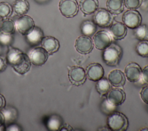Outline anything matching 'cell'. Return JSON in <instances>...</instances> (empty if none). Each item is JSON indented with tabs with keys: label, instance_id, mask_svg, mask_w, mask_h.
Instances as JSON below:
<instances>
[{
	"label": "cell",
	"instance_id": "29",
	"mask_svg": "<svg viewBox=\"0 0 148 131\" xmlns=\"http://www.w3.org/2000/svg\"><path fill=\"white\" fill-rule=\"evenodd\" d=\"M136 53L142 57H148V40H142L136 46Z\"/></svg>",
	"mask_w": 148,
	"mask_h": 131
},
{
	"label": "cell",
	"instance_id": "36",
	"mask_svg": "<svg viewBox=\"0 0 148 131\" xmlns=\"http://www.w3.org/2000/svg\"><path fill=\"white\" fill-rule=\"evenodd\" d=\"M7 65L5 61L0 56V73L4 72L6 69Z\"/></svg>",
	"mask_w": 148,
	"mask_h": 131
},
{
	"label": "cell",
	"instance_id": "3",
	"mask_svg": "<svg viewBox=\"0 0 148 131\" xmlns=\"http://www.w3.org/2000/svg\"><path fill=\"white\" fill-rule=\"evenodd\" d=\"M107 124L111 130L125 131L128 126V120L124 114L114 111L108 115Z\"/></svg>",
	"mask_w": 148,
	"mask_h": 131
},
{
	"label": "cell",
	"instance_id": "7",
	"mask_svg": "<svg viewBox=\"0 0 148 131\" xmlns=\"http://www.w3.org/2000/svg\"><path fill=\"white\" fill-rule=\"evenodd\" d=\"M122 20L127 27L130 29H135L141 24L142 16L136 9L128 10L123 14Z\"/></svg>",
	"mask_w": 148,
	"mask_h": 131
},
{
	"label": "cell",
	"instance_id": "35",
	"mask_svg": "<svg viewBox=\"0 0 148 131\" xmlns=\"http://www.w3.org/2000/svg\"><path fill=\"white\" fill-rule=\"evenodd\" d=\"M141 78L145 83L148 84V65L142 70Z\"/></svg>",
	"mask_w": 148,
	"mask_h": 131
},
{
	"label": "cell",
	"instance_id": "4",
	"mask_svg": "<svg viewBox=\"0 0 148 131\" xmlns=\"http://www.w3.org/2000/svg\"><path fill=\"white\" fill-rule=\"evenodd\" d=\"M94 23L102 28L110 27L114 21L113 14L105 8L98 9L93 16Z\"/></svg>",
	"mask_w": 148,
	"mask_h": 131
},
{
	"label": "cell",
	"instance_id": "1",
	"mask_svg": "<svg viewBox=\"0 0 148 131\" xmlns=\"http://www.w3.org/2000/svg\"><path fill=\"white\" fill-rule=\"evenodd\" d=\"M6 59L7 63L20 74L23 75L27 73L31 66L28 55L23 53L21 50L11 46H8Z\"/></svg>",
	"mask_w": 148,
	"mask_h": 131
},
{
	"label": "cell",
	"instance_id": "15",
	"mask_svg": "<svg viewBox=\"0 0 148 131\" xmlns=\"http://www.w3.org/2000/svg\"><path fill=\"white\" fill-rule=\"evenodd\" d=\"M109 32L114 40H121L127 35V27L123 23L120 21H113L110 26Z\"/></svg>",
	"mask_w": 148,
	"mask_h": 131
},
{
	"label": "cell",
	"instance_id": "20",
	"mask_svg": "<svg viewBox=\"0 0 148 131\" xmlns=\"http://www.w3.org/2000/svg\"><path fill=\"white\" fill-rule=\"evenodd\" d=\"M5 118V124L6 125L14 122L18 116L17 110L12 106H5L0 110Z\"/></svg>",
	"mask_w": 148,
	"mask_h": 131
},
{
	"label": "cell",
	"instance_id": "2",
	"mask_svg": "<svg viewBox=\"0 0 148 131\" xmlns=\"http://www.w3.org/2000/svg\"><path fill=\"white\" fill-rule=\"evenodd\" d=\"M123 55L122 48L115 43H111L107 48L103 50L102 59L108 66H114L119 64Z\"/></svg>",
	"mask_w": 148,
	"mask_h": 131
},
{
	"label": "cell",
	"instance_id": "32",
	"mask_svg": "<svg viewBox=\"0 0 148 131\" xmlns=\"http://www.w3.org/2000/svg\"><path fill=\"white\" fill-rule=\"evenodd\" d=\"M143 0H124V5L129 10H135L142 4Z\"/></svg>",
	"mask_w": 148,
	"mask_h": 131
},
{
	"label": "cell",
	"instance_id": "41",
	"mask_svg": "<svg viewBox=\"0 0 148 131\" xmlns=\"http://www.w3.org/2000/svg\"><path fill=\"white\" fill-rule=\"evenodd\" d=\"M3 47L1 44H0V55L2 54V52H3Z\"/></svg>",
	"mask_w": 148,
	"mask_h": 131
},
{
	"label": "cell",
	"instance_id": "31",
	"mask_svg": "<svg viewBox=\"0 0 148 131\" xmlns=\"http://www.w3.org/2000/svg\"><path fill=\"white\" fill-rule=\"evenodd\" d=\"M116 106L113 105L109 103L106 98L104 99L101 104V110L103 114L105 115H109L114 112L116 109Z\"/></svg>",
	"mask_w": 148,
	"mask_h": 131
},
{
	"label": "cell",
	"instance_id": "13",
	"mask_svg": "<svg viewBox=\"0 0 148 131\" xmlns=\"http://www.w3.org/2000/svg\"><path fill=\"white\" fill-rule=\"evenodd\" d=\"M108 101L114 106L121 105L125 99V93L119 87L111 88L106 95Z\"/></svg>",
	"mask_w": 148,
	"mask_h": 131
},
{
	"label": "cell",
	"instance_id": "37",
	"mask_svg": "<svg viewBox=\"0 0 148 131\" xmlns=\"http://www.w3.org/2000/svg\"><path fill=\"white\" fill-rule=\"evenodd\" d=\"M6 106V100L5 97L0 93V110Z\"/></svg>",
	"mask_w": 148,
	"mask_h": 131
},
{
	"label": "cell",
	"instance_id": "43",
	"mask_svg": "<svg viewBox=\"0 0 148 131\" xmlns=\"http://www.w3.org/2000/svg\"><path fill=\"white\" fill-rule=\"evenodd\" d=\"M2 19L1 18H0V27H1V23H2Z\"/></svg>",
	"mask_w": 148,
	"mask_h": 131
},
{
	"label": "cell",
	"instance_id": "26",
	"mask_svg": "<svg viewBox=\"0 0 148 131\" xmlns=\"http://www.w3.org/2000/svg\"><path fill=\"white\" fill-rule=\"evenodd\" d=\"M134 34L135 38L142 40H148V25L140 24L134 29Z\"/></svg>",
	"mask_w": 148,
	"mask_h": 131
},
{
	"label": "cell",
	"instance_id": "25",
	"mask_svg": "<svg viewBox=\"0 0 148 131\" xmlns=\"http://www.w3.org/2000/svg\"><path fill=\"white\" fill-rule=\"evenodd\" d=\"M95 88L101 96H106L111 89V84L107 78L102 77L97 81Z\"/></svg>",
	"mask_w": 148,
	"mask_h": 131
},
{
	"label": "cell",
	"instance_id": "12",
	"mask_svg": "<svg viewBox=\"0 0 148 131\" xmlns=\"http://www.w3.org/2000/svg\"><path fill=\"white\" fill-rule=\"evenodd\" d=\"M125 76L127 80L132 83L138 81L141 78L142 69L136 62H130L125 68Z\"/></svg>",
	"mask_w": 148,
	"mask_h": 131
},
{
	"label": "cell",
	"instance_id": "8",
	"mask_svg": "<svg viewBox=\"0 0 148 131\" xmlns=\"http://www.w3.org/2000/svg\"><path fill=\"white\" fill-rule=\"evenodd\" d=\"M86 72L81 66H73L69 69L68 78L74 85L79 86L83 84L86 80Z\"/></svg>",
	"mask_w": 148,
	"mask_h": 131
},
{
	"label": "cell",
	"instance_id": "42",
	"mask_svg": "<svg viewBox=\"0 0 148 131\" xmlns=\"http://www.w3.org/2000/svg\"><path fill=\"white\" fill-rule=\"evenodd\" d=\"M141 130H148V129H147V128H145V129H141Z\"/></svg>",
	"mask_w": 148,
	"mask_h": 131
},
{
	"label": "cell",
	"instance_id": "38",
	"mask_svg": "<svg viewBox=\"0 0 148 131\" xmlns=\"http://www.w3.org/2000/svg\"><path fill=\"white\" fill-rule=\"evenodd\" d=\"M3 124H5V118L3 114L0 110V126Z\"/></svg>",
	"mask_w": 148,
	"mask_h": 131
},
{
	"label": "cell",
	"instance_id": "23",
	"mask_svg": "<svg viewBox=\"0 0 148 131\" xmlns=\"http://www.w3.org/2000/svg\"><path fill=\"white\" fill-rule=\"evenodd\" d=\"M62 126V118L57 114L50 115L47 119L46 127L49 130H59Z\"/></svg>",
	"mask_w": 148,
	"mask_h": 131
},
{
	"label": "cell",
	"instance_id": "39",
	"mask_svg": "<svg viewBox=\"0 0 148 131\" xmlns=\"http://www.w3.org/2000/svg\"><path fill=\"white\" fill-rule=\"evenodd\" d=\"M36 2L40 3V4H43V3H45L47 2H48L49 0H35Z\"/></svg>",
	"mask_w": 148,
	"mask_h": 131
},
{
	"label": "cell",
	"instance_id": "28",
	"mask_svg": "<svg viewBox=\"0 0 148 131\" xmlns=\"http://www.w3.org/2000/svg\"><path fill=\"white\" fill-rule=\"evenodd\" d=\"M12 7L8 2H0V18L5 19L8 18L12 13Z\"/></svg>",
	"mask_w": 148,
	"mask_h": 131
},
{
	"label": "cell",
	"instance_id": "17",
	"mask_svg": "<svg viewBox=\"0 0 148 131\" xmlns=\"http://www.w3.org/2000/svg\"><path fill=\"white\" fill-rule=\"evenodd\" d=\"M43 37L44 33L42 29L39 27L35 26L34 29L25 35V39L30 46H35L41 43Z\"/></svg>",
	"mask_w": 148,
	"mask_h": 131
},
{
	"label": "cell",
	"instance_id": "6",
	"mask_svg": "<svg viewBox=\"0 0 148 131\" xmlns=\"http://www.w3.org/2000/svg\"><path fill=\"white\" fill-rule=\"evenodd\" d=\"M113 38L109 32L101 30L93 35L92 42L95 47L100 50H103L112 43Z\"/></svg>",
	"mask_w": 148,
	"mask_h": 131
},
{
	"label": "cell",
	"instance_id": "34",
	"mask_svg": "<svg viewBox=\"0 0 148 131\" xmlns=\"http://www.w3.org/2000/svg\"><path fill=\"white\" fill-rule=\"evenodd\" d=\"M6 131H21V128L17 123L13 122L6 126Z\"/></svg>",
	"mask_w": 148,
	"mask_h": 131
},
{
	"label": "cell",
	"instance_id": "27",
	"mask_svg": "<svg viewBox=\"0 0 148 131\" xmlns=\"http://www.w3.org/2000/svg\"><path fill=\"white\" fill-rule=\"evenodd\" d=\"M16 30V24L9 18L2 19L0 27V31L4 33L14 34Z\"/></svg>",
	"mask_w": 148,
	"mask_h": 131
},
{
	"label": "cell",
	"instance_id": "14",
	"mask_svg": "<svg viewBox=\"0 0 148 131\" xmlns=\"http://www.w3.org/2000/svg\"><path fill=\"white\" fill-rule=\"evenodd\" d=\"M86 74L90 80L97 81L103 77L104 69L99 63H92L87 67Z\"/></svg>",
	"mask_w": 148,
	"mask_h": 131
},
{
	"label": "cell",
	"instance_id": "18",
	"mask_svg": "<svg viewBox=\"0 0 148 131\" xmlns=\"http://www.w3.org/2000/svg\"><path fill=\"white\" fill-rule=\"evenodd\" d=\"M108 80L112 85L115 87H123L125 83V77L124 73L119 69L111 71L108 77Z\"/></svg>",
	"mask_w": 148,
	"mask_h": 131
},
{
	"label": "cell",
	"instance_id": "19",
	"mask_svg": "<svg viewBox=\"0 0 148 131\" xmlns=\"http://www.w3.org/2000/svg\"><path fill=\"white\" fill-rule=\"evenodd\" d=\"M98 0H80L79 8L84 14H91L98 9Z\"/></svg>",
	"mask_w": 148,
	"mask_h": 131
},
{
	"label": "cell",
	"instance_id": "24",
	"mask_svg": "<svg viewBox=\"0 0 148 131\" xmlns=\"http://www.w3.org/2000/svg\"><path fill=\"white\" fill-rule=\"evenodd\" d=\"M80 29L82 35L91 37L96 32L97 25L91 21L86 20L82 23Z\"/></svg>",
	"mask_w": 148,
	"mask_h": 131
},
{
	"label": "cell",
	"instance_id": "9",
	"mask_svg": "<svg viewBox=\"0 0 148 131\" xmlns=\"http://www.w3.org/2000/svg\"><path fill=\"white\" fill-rule=\"evenodd\" d=\"M49 53L42 47H38L31 50L29 53V57L31 63L35 66H42L47 61Z\"/></svg>",
	"mask_w": 148,
	"mask_h": 131
},
{
	"label": "cell",
	"instance_id": "22",
	"mask_svg": "<svg viewBox=\"0 0 148 131\" xmlns=\"http://www.w3.org/2000/svg\"><path fill=\"white\" fill-rule=\"evenodd\" d=\"M106 8L112 14H119L124 10V3L123 0H107Z\"/></svg>",
	"mask_w": 148,
	"mask_h": 131
},
{
	"label": "cell",
	"instance_id": "40",
	"mask_svg": "<svg viewBox=\"0 0 148 131\" xmlns=\"http://www.w3.org/2000/svg\"><path fill=\"white\" fill-rule=\"evenodd\" d=\"M6 129V125L3 124L2 125L0 126V131H3Z\"/></svg>",
	"mask_w": 148,
	"mask_h": 131
},
{
	"label": "cell",
	"instance_id": "10",
	"mask_svg": "<svg viewBox=\"0 0 148 131\" xmlns=\"http://www.w3.org/2000/svg\"><path fill=\"white\" fill-rule=\"evenodd\" d=\"M35 27V23L32 17L27 15L20 16L16 23V28L20 33L26 35Z\"/></svg>",
	"mask_w": 148,
	"mask_h": 131
},
{
	"label": "cell",
	"instance_id": "11",
	"mask_svg": "<svg viewBox=\"0 0 148 131\" xmlns=\"http://www.w3.org/2000/svg\"><path fill=\"white\" fill-rule=\"evenodd\" d=\"M93 46V42L91 37L83 35L79 36L75 42V47L76 51L82 54H89L92 51Z\"/></svg>",
	"mask_w": 148,
	"mask_h": 131
},
{
	"label": "cell",
	"instance_id": "30",
	"mask_svg": "<svg viewBox=\"0 0 148 131\" xmlns=\"http://www.w3.org/2000/svg\"><path fill=\"white\" fill-rule=\"evenodd\" d=\"M13 34L4 33L0 31V44L2 46H9L14 41Z\"/></svg>",
	"mask_w": 148,
	"mask_h": 131
},
{
	"label": "cell",
	"instance_id": "5",
	"mask_svg": "<svg viewBox=\"0 0 148 131\" xmlns=\"http://www.w3.org/2000/svg\"><path fill=\"white\" fill-rule=\"evenodd\" d=\"M58 7L61 14L67 18L75 17L79 10V5L76 0H60Z\"/></svg>",
	"mask_w": 148,
	"mask_h": 131
},
{
	"label": "cell",
	"instance_id": "21",
	"mask_svg": "<svg viewBox=\"0 0 148 131\" xmlns=\"http://www.w3.org/2000/svg\"><path fill=\"white\" fill-rule=\"evenodd\" d=\"M12 9L17 16H23L28 12L29 3L27 0H15L13 3Z\"/></svg>",
	"mask_w": 148,
	"mask_h": 131
},
{
	"label": "cell",
	"instance_id": "16",
	"mask_svg": "<svg viewBox=\"0 0 148 131\" xmlns=\"http://www.w3.org/2000/svg\"><path fill=\"white\" fill-rule=\"evenodd\" d=\"M42 47L44 48L49 55L56 53L60 48V42L57 39L51 36H44L41 42Z\"/></svg>",
	"mask_w": 148,
	"mask_h": 131
},
{
	"label": "cell",
	"instance_id": "33",
	"mask_svg": "<svg viewBox=\"0 0 148 131\" xmlns=\"http://www.w3.org/2000/svg\"><path fill=\"white\" fill-rule=\"evenodd\" d=\"M140 95L142 100L146 104H148V85L143 87L140 92Z\"/></svg>",
	"mask_w": 148,
	"mask_h": 131
}]
</instances>
